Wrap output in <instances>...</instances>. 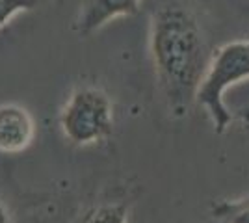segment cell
<instances>
[{
    "label": "cell",
    "mask_w": 249,
    "mask_h": 223,
    "mask_svg": "<svg viewBox=\"0 0 249 223\" xmlns=\"http://www.w3.org/2000/svg\"><path fill=\"white\" fill-rule=\"evenodd\" d=\"M151 56L171 114L186 116L212 62L192 11L178 4L156 11L151 19Z\"/></svg>",
    "instance_id": "cell-1"
},
{
    "label": "cell",
    "mask_w": 249,
    "mask_h": 223,
    "mask_svg": "<svg viewBox=\"0 0 249 223\" xmlns=\"http://www.w3.org/2000/svg\"><path fill=\"white\" fill-rule=\"evenodd\" d=\"M214 218L223 223H249V199L219 203L214 206Z\"/></svg>",
    "instance_id": "cell-6"
},
{
    "label": "cell",
    "mask_w": 249,
    "mask_h": 223,
    "mask_svg": "<svg viewBox=\"0 0 249 223\" xmlns=\"http://www.w3.org/2000/svg\"><path fill=\"white\" fill-rule=\"evenodd\" d=\"M140 10V0H84L76 17L74 30L80 35L103 28L106 22L121 15H134Z\"/></svg>",
    "instance_id": "cell-4"
},
{
    "label": "cell",
    "mask_w": 249,
    "mask_h": 223,
    "mask_svg": "<svg viewBox=\"0 0 249 223\" xmlns=\"http://www.w3.org/2000/svg\"><path fill=\"white\" fill-rule=\"evenodd\" d=\"M41 0H0V26L13 19L21 11H30L37 8Z\"/></svg>",
    "instance_id": "cell-8"
},
{
    "label": "cell",
    "mask_w": 249,
    "mask_h": 223,
    "mask_svg": "<svg viewBox=\"0 0 249 223\" xmlns=\"http://www.w3.org/2000/svg\"><path fill=\"white\" fill-rule=\"evenodd\" d=\"M0 223H10V214L4 208V205L0 203Z\"/></svg>",
    "instance_id": "cell-9"
},
{
    "label": "cell",
    "mask_w": 249,
    "mask_h": 223,
    "mask_svg": "<svg viewBox=\"0 0 249 223\" xmlns=\"http://www.w3.org/2000/svg\"><path fill=\"white\" fill-rule=\"evenodd\" d=\"M84 223H126V206L103 205L84 220Z\"/></svg>",
    "instance_id": "cell-7"
},
{
    "label": "cell",
    "mask_w": 249,
    "mask_h": 223,
    "mask_svg": "<svg viewBox=\"0 0 249 223\" xmlns=\"http://www.w3.org/2000/svg\"><path fill=\"white\" fill-rule=\"evenodd\" d=\"M249 78V39H240L223 45L212 56L207 76L199 87L197 104L207 108L212 117L216 134H223L232 116L223 103L229 86Z\"/></svg>",
    "instance_id": "cell-2"
},
{
    "label": "cell",
    "mask_w": 249,
    "mask_h": 223,
    "mask_svg": "<svg viewBox=\"0 0 249 223\" xmlns=\"http://www.w3.org/2000/svg\"><path fill=\"white\" fill-rule=\"evenodd\" d=\"M63 134L76 145H89L104 139L114 127V106L108 95L95 89H76L62 112Z\"/></svg>",
    "instance_id": "cell-3"
},
{
    "label": "cell",
    "mask_w": 249,
    "mask_h": 223,
    "mask_svg": "<svg viewBox=\"0 0 249 223\" xmlns=\"http://www.w3.org/2000/svg\"><path fill=\"white\" fill-rule=\"evenodd\" d=\"M34 121L24 108L17 104L0 106V151L19 153L34 139Z\"/></svg>",
    "instance_id": "cell-5"
}]
</instances>
